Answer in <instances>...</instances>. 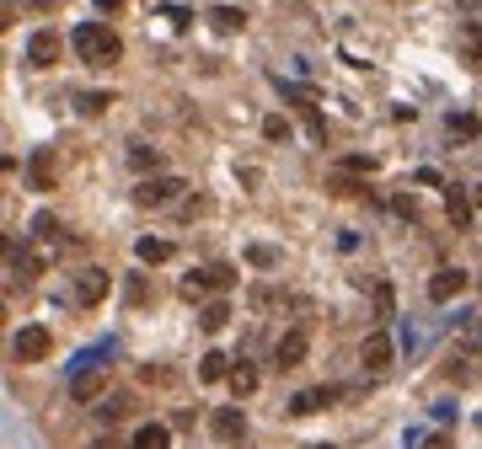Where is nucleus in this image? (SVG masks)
<instances>
[{"mask_svg":"<svg viewBox=\"0 0 482 449\" xmlns=\"http://www.w3.org/2000/svg\"><path fill=\"white\" fill-rule=\"evenodd\" d=\"M11 353H16V364H43L54 353V337L43 332V327H22L16 342H11Z\"/></svg>","mask_w":482,"mask_h":449,"instance_id":"4","label":"nucleus"},{"mask_svg":"<svg viewBox=\"0 0 482 449\" xmlns=\"http://www.w3.org/2000/svg\"><path fill=\"white\" fill-rule=\"evenodd\" d=\"M263 134H268L274 145H284V139H290V123H284V118H263Z\"/></svg>","mask_w":482,"mask_h":449,"instance_id":"28","label":"nucleus"},{"mask_svg":"<svg viewBox=\"0 0 482 449\" xmlns=\"http://www.w3.org/2000/svg\"><path fill=\"white\" fill-rule=\"evenodd\" d=\"M461 289H467V273H461V268H439V273L429 279V300L445 305V300H456Z\"/></svg>","mask_w":482,"mask_h":449,"instance_id":"11","label":"nucleus"},{"mask_svg":"<svg viewBox=\"0 0 482 449\" xmlns=\"http://www.w3.org/2000/svg\"><path fill=\"white\" fill-rule=\"evenodd\" d=\"M423 449H450V439H445V434H434V439H423Z\"/></svg>","mask_w":482,"mask_h":449,"instance_id":"32","label":"nucleus"},{"mask_svg":"<svg viewBox=\"0 0 482 449\" xmlns=\"http://www.w3.org/2000/svg\"><path fill=\"white\" fill-rule=\"evenodd\" d=\"M5 273H11V283H33L43 273V257H33V252H22L16 241H5Z\"/></svg>","mask_w":482,"mask_h":449,"instance_id":"6","label":"nucleus"},{"mask_svg":"<svg viewBox=\"0 0 482 449\" xmlns=\"http://www.w3.org/2000/svg\"><path fill=\"white\" fill-rule=\"evenodd\" d=\"M316 449H333V444H316Z\"/></svg>","mask_w":482,"mask_h":449,"instance_id":"35","label":"nucleus"},{"mask_svg":"<svg viewBox=\"0 0 482 449\" xmlns=\"http://www.w3.org/2000/svg\"><path fill=\"white\" fill-rule=\"evenodd\" d=\"M27 177H33V187H54V156L49 150H33V161H27Z\"/></svg>","mask_w":482,"mask_h":449,"instance_id":"15","label":"nucleus"},{"mask_svg":"<svg viewBox=\"0 0 482 449\" xmlns=\"http://www.w3.org/2000/svg\"><path fill=\"white\" fill-rule=\"evenodd\" d=\"M198 380H209V386H215V380H231V358H226V353H204V358H198Z\"/></svg>","mask_w":482,"mask_h":449,"instance_id":"16","label":"nucleus"},{"mask_svg":"<svg viewBox=\"0 0 482 449\" xmlns=\"http://www.w3.org/2000/svg\"><path fill=\"white\" fill-rule=\"evenodd\" d=\"M123 0H97V11H119Z\"/></svg>","mask_w":482,"mask_h":449,"instance_id":"34","label":"nucleus"},{"mask_svg":"<svg viewBox=\"0 0 482 449\" xmlns=\"http://www.w3.org/2000/svg\"><path fill=\"white\" fill-rule=\"evenodd\" d=\"M178 193H188L182 177H145V182L134 187V204H140V209H172Z\"/></svg>","mask_w":482,"mask_h":449,"instance_id":"2","label":"nucleus"},{"mask_svg":"<svg viewBox=\"0 0 482 449\" xmlns=\"http://www.w3.org/2000/svg\"><path fill=\"white\" fill-rule=\"evenodd\" d=\"M246 263L252 268H274V246H246Z\"/></svg>","mask_w":482,"mask_h":449,"instance_id":"29","label":"nucleus"},{"mask_svg":"<svg viewBox=\"0 0 482 449\" xmlns=\"http://www.w3.org/2000/svg\"><path fill=\"white\" fill-rule=\"evenodd\" d=\"M456 5H461L467 16H477V11H482V0H456Z\"/></svg>","mask_w":482,"mask_h":449,"instance_id":"33","label":"nucleus"},{"mask_svg":"<svg viewBox=\"0 0 482 449\" xmlns=\"http://www.w3.org/2000/svg\"><path fill=\"white\" fill-rule=\"evenodd\" d=\"M445 209H450V220L461 224V230L472 224V204H467V193H461V187H450V182H445Z\"/></svg>","mask_w":482,"mask_h":449,"instance_id":"17","label":"nucleus"},{"mask_svg":"<svg viewBox=\"0 0 482 449\" xmlns=\"http://www.w3.org/2000/svg\"><path fill=\"white\" fill-rule=\"evenodd\" d=\"M215 27H220V33H241V27H246L241 5H220V11H215Z\"/></svg>","mask_w":482,"mask_h":449,"instance_id":"24","label":"nucleus"},{"mask_svg":"<svg viewBox=\"0 0 482 449\" xmlns=\"http://www.w3.org/2000/svg\"><path fill=\"white\" fill-rule=\"evenodd\" d=\"M333 401H338L333 386H311V391H301L290 401V412H295V417H311V412H322V406H333Z\"/></svg>","mask_w":482,"mask_h":449,"instance_id":"12","label":"nucleus"},{"mask_svg":"<svg viewBox=\"0 0 482 449\" xmlns=\"http://www.w3.org/2000/svg\"><path fill=\"white\" fill-rule=\"evenodd\" d=\"M70 43H75V54L86 59V64H113L123 54L119 33L108 27V22H81L75 33H70Z\"/></svg>","mask_w":482,"mask_h":449,"instance_id":"1","label":"nucleus"},{"mask_svg":"<svg viewBox=\"0 0 482 449\" xmlns=\"http://www.w3.org/2000/svg\"><path fill=\"white\" fill-rule=\"evenodd\" d=\"M360 364L370 369V375H381V369H391V337L386 332H370L360 348Z\"/></svg>","mask_w":482,"mask_h":449,"instance_id":"8","label":"nucleus"},{"mask_svg":"<svg viewBox=\"0 0 482 449\" xmlns=\"http://www.w3.org/2000/svg\"><path fill=\"white\" fill-rule=\"evenodd\" d=\"M75 102H81V112H102V108H113V97H108V91H81Z\"/></svg>","mask_w":482,"mask_h":449,"instance_id":"27","label":"nucleus"},{"mask_svg":"<svg viewBox=\"0 0 482 449\" xmlns=\"http://www.w3.org/2000/svg\"><path fill=\"white\" fill-rule=\"evenodd\" d=\"M97 412H102V423H113V417H123V412H129V401H102Z\"/></svg>","mask_w":482,"mask_h":449,"instance_id":"30","label":"nucleus"},{"mask_svg":"<svg viewBox=\"0 0 482 449\" xmlns=\"http://www.w3.org/2000/svg\"><path fill=\"white\" fill-rule=\"evenodd\" d=\"M445 134L461 139V145H472V139L482 134V118L477 112H450V118H445Z\"/></svg>","mask_w":482,"mask_h":449,"instance_id":"13","label":"nucleus"},{"mask_svg":"<svg viewBox=\"0 0 482 449\" xmlns=\"http://www.w3.org/2000/svg\"><path fill=\"white\" fill-rule=\"evenodd\" d=\"M102 380H108V375H102V364L75 369V380H70V401H81V406H86V401H97V396H102Z\"/></svg>","mask_w":482,"mask_h":449,"instance_id":"9","label":"nucleus"},{"mask_svg":"<svg viewBox=\"0 0 482 449\" xmlns=\"http://www.w3.org/2000/svg\"><path fill=\"white\" fill-rule=\"evenodd\" d=\"M27 64H33V70L60 64V33H49V27H43V33H33V38H27Z\"/></svg>","mask_w":482,"mask_h":449,"instance_id":"7","label":"nucleus"},{"mask_svg":"<svg viewBox=\"0 0 482 449\" xmlns=\"http://www.w3.org/2000/svg\"><path fill=\"white\" fill-rule=\"evenodd\" d=\"M129 167L134 171H156L161 167V150H150V145H129Z\"/></svg>","mask_w":482,"mask_h":449,"instance_id":"23","label":"nucleus"},{"mask_svg":"<svg viewBox=\"0 0 482 449\" xmlns=\"http://www.w3.org/2000/svg\"><path fill=\"white\" fill-rule=\"evenodd\" d=\"M456 342H461L467 353H482V316H461V327H456Z\"/></svg>","mask_w":482,"mask_h":449,"instance_id":"18","label":"nucleus"},{"mask_svg":"<svg viewBox=\"0 0 482 449\" xmlns=\"http://www.w3.org/2000/svg\"><path fill=\"white\" fill-rule=\"evenodd\" d=\"M209 428H215L220 444H236L241 434H246V412H241V406H220V412L209 417Z\"/></svg>","mask_w":482,"mask_h":449,"instance_id":"10","label":"nucleus"},{"mask_svg":"<svg viewBox=\"0 0 482 449\" xmlns=\"http://www.w3.org/2000/svg\"><path fill=\"white\" fill-rule=\"evenodd\" d=\"M391 305H397L391 283H375V321H391Z\"/></svg>","mask_w":482,"mask_h":449,"instance_id":"25","label":"nucleus"},{"mask_svg":"<svg viewBox=\"0 0 482 449\" xmlns=\"http://www.w3.org/2000/svg\"><path fill=\"white\" fill-rule=\"evenodd\" d=\"M172 444V434H167V423H145L140 434H134V449H167Z\"/></svg>","mask_w":482,"mask_h":449,"instance_id":"19","label":"nucleus"},{"mask_svg":"<svg viewBox=\"0 0 482 449\" xmlns=\"http://www.w3.org/2000/svg\"><path fill=\"white\" fill-rule=\"evenodd\" d=\"M226 321H231V305H226V300H215V305H204V316H198V327H204V332H220Z\"/></svg>","mask_w":482,"mask_h":449,"instance_id":"21","label":"nucleus"},{"mask_svg":"<svg viewBox=\"0 0 482 449\" xmlns=\"http://www.w3.org/2000/svg\"><path fill=\"white\" fill-rule=\"evenodd\" d=\"M134 257H140V263H150V268H156V263H167V257H172V246H167V241H150V235H145V241H140V246H134Z\"/></svg>","mask_w":482,"mask_h":449,"instance_id":"20","label":"nucleus"},{"mask_svg":"<svg viewBox=\"0 0 482 449\" xmlns=\"http://www.w3.org/2000/svg\"><path fill=\"white\" fill-rule=\"evenodd\" d=\"M75 294H81V305H97V300L108 294V273H102V268H86L81 283H75Z\"/></svg>","mask_w":482,"mask_h":449,"instance_id":"14","label":"nucleus"},{"mask_svg":"<svg viewBox=\"0 0 482 449\" xmlns=\"http://www.w3.org/2000/svg\"><path fill=\"white\" fill-rule=\"evenodd\" d=\"M231 391H236V401H246V396L257 391V369H246V364H236V369H231Z\"/></svg>","mask_w":482,"mask_h":449,"instance_id":"22","label":"nucleus"},{"mask_svg":"<svg viewBox=\"0 0 482 449\" xmlns=\"http://www.w3.org/2000/svg\"><path fill=\"white\" fill-rule=\"evenodd\" d=\"M343 171H375V156H349V161H343Z\"/></svg>","mask_w":482,"mask_h":449,"instance_id":"31","label":"nucleus"},{"mask_svg":"<svg viewBox=\"0 0 482 449\" xmlns=\"http://www.w3.org/2000/svg\"><path fill=\"white\" fill-rule=\"evenodd\" d=\"M305 348H311V327H290V332L279 337V342H274V364H279V369H301L305 364Z\"/></svg>","mask_w":482,"mask_h":449,"instance_id":"5","label":"nucleus"},{"mask_svg":"<svg viewBox=\"0 0 482 449\" xmlns=\"http://www.w3.org/2000/svg\"><path fill=\"white\" fill-rule=\"evenodd\" d=\"M33 235H38V241H54V235H60V220H54L49 209H43V215H33Z\"/></svg>","mask_w":482,"mask_h":449,"instance_id":"26","label":"nucleus"},{"mask_svg":"<svg viewBox=\"0 0 482 449\" xmlns=\"http://www.w3.org/2000/svg\"><path fill=\"white\" fill-rule=\"evenodd\" d=\"M231 283H236V273H231L226 263H215V268H193L178 289H182V300H204L209 289H231Z\"/></svg>","mask_w":482,"mask_h":449,"instance_id":"3","label":"nucleus"}]
</instances>
